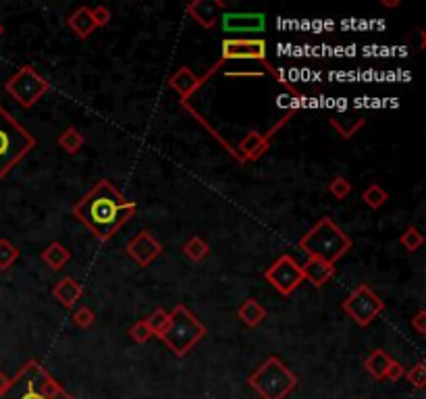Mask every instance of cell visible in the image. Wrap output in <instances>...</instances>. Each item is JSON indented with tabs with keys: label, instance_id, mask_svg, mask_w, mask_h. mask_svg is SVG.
<instances>
[{
	"label": "cell",
	"instance_id": "3",
	"mask_svg": "<svg viewBox=\"0 0 426 399\" xmlns=\"http://www.w3.org/2000/svg\"><path fill=\"white\" fill-rule=\"evenodd\" d=\"M297 245L308 256L320 258L329 265H337L351 250L353 241L331 216H322L314 227H310L308 233L299 238Z\"/></svg>",
	"mask_w": 426,
	"mask_h": 399
},
{
	"label": "cell",
	"instance_id": "32",
	"mask_svg": "<svg viewBox=\"0 0 426 399\" xmlns=\"http://www.w3.org/2000/svg\"><path fill=\"white\" fill-rule=\"evenodd\" d=\"M129 337L134 339L135 344H148V341L152 339V331L148 329L146 320L142 319L132 324V329H129Z\"/></svg>",
	"mask_w": 426,
	"mask_h": 399
},
{
	"label": "cell",
	"instance_id": "25",
	"mask_svg": "<svg viewBox=\"0 0 426 399\" xmlns=\"http://www.w3.org/2000/svg\"><path fill=\"white\" fill-rule=\"evenodd\" d=\"M387 200H389L387 189H385L383 186H378V183H371V186L362 191V202H364L371 211H378V208H383V206L387 204Z\"/></svg>",
	"mask_w": 426,
	"mask_h": 399
},
{
	"label": "cell",
	"instance_id": "11",
	"mask_svg": "<svg viewBox=\"0 0 426 399\" xmlns=\"http://www.w3.org/2000/svg\"><path fill=\"white\" fill-rule=\"evenodd\" d=\"M125 254L134 260L137 266H150L160 254H162V243H160L148 229L135 233L125 245Z\"/></svg>",
	"mask_w": 426,
	"mask_h": 399
},
{
	"label": "cell",
	"instance_id": "31",
	"mask_svg": "<svg viewBox=\"0 0 426 399\" xmlns=\"http://www.w3.org/2000/svg\"><path fill=\"white\" fill-rule=\"evenodd\" d=\"M73 324H75L78 329H92V326L96 324V314H94V310L87 308V306H80V308L73 312Z\"/></svg>",
	"mask_w": 426,
	"mask_h": 399
},
{
	"label": "cell",
	"instance_id": "29",
	"mask_svg": "<svg viewBox=\"0 0 426 399\" xmlns=\"http://www.w3.org/2000/svg\"><path fill=\"white\" fill-rule=\"evenodd\" d=\"M329 193L335 198V200H346L347 196L351 193V189H353V186H351V181L347 179V177H344V175H335L333 179H331V183H329Z\"/></svg>",
	"mask_w": 426,
	"mask_h": 399
},
{
	"label": "cell",
	"instance_id": "15",
	"mask_svg": "<svg viewBox=\"0 0 426 399\" xmlns=\"http://www.w3.org/2000/svg\"><path fill=\"white\" fill-rule=\"evenodd\" d=\"M275 135V132L260 133V132H250L240 144H238V159L241 162H254L260 156L267 154V150L270 148V137Z\"/></svg>",
	"mask_w": 426,
	"mask_h": 399
},
{
	"label": "cell",
	"instance_id": "28",
	"mask_svg": "<svg viewBox=\"0 0 426 399\" xmlns=\"http://www.w3.org/2000/svg\"><path fill=\"white\" fill-rule=\"evenodd\" d=\"M144 320H146L148 329L152 331V337L159 339L160 335H162V331H164L166 324H169V312H166L164 308H156V310H152Z\"/></svg>",
	"mask_w": 426,
	"mask_h": 399
},
{
	"label": "cell",
	"instance_id": "30",
	"mask_svg": "<svg viewBox=\"0 0 426 399\" xmlns=\"http://www.w3.org/2000/svg\"><path fill=\"white\" fill-rule=\"evenodd\" d=\"M405 381L414 387V389H425L426 387V366L425 362H416L410 371H405Z\"/></svg>",
	"mask_w": 426,
	"mask_h": 399
},
{
	"label": "cell",
	"instance_id": "27",
	"mask_svg": "<svg viewBox=\"0 0 426 399\" xmlns=\"http://www.w3.org/2000/svg\"><path fill=\"white\" fill-rule=\"evenodd\" d=\"M400 243L405 252L412 254V252H416V250H420L425 245V235H422V231L418 227H408L400 235Z\"/></svg>",
	"mask_w": 426,
	"mask_h": 399
},
{
	"label": "cell",
	"instance_id": "37",
	"mask_svg": "<svg viewBox=\"0 0 426 399\" xmlns=\"http://www.w3.org/2000/svg\"><path fill=\"white\" fill-rule=\"evenodd\" d=\"M383 4H385V6H400L401 2L400 0H393V2H383Z\"/></svg>",
	"mask_w": 426,
	"mask_h": 399
},
{
	"label": "cell",
	"instance_id": "20",
	"mask_svg": "<svg viewBox=\"0 0 426 399\" xmlns=\"http://www.w3.org/2000/svg\"><path fill=\"white\" fill-rule=\"evenodd\" d=\"M238 319H240L245 326L256 329V326H260V324L265 322V319H267V308H265L258 299L247 297L240 308H238Z\"/></svg>",
	"mask_w": 426,
	"mask_h": 399
},
{
	"label": "cell",
	"instance_id": "9",
	"mask_svg": "<svg viewBox=\"0 0 426 399\" xmlns=\"http://www.w3.org/2000/svg\"><path fill=\"white\" fill-rule=\"evenodd\" d=\"M341 310L346 312L349 319L353 320L358 326L366 329L373 320H376L383 310H385V299L371 289V285L360 283L353 287V292L347 295L341 302Z\"/></svg>",
	"mask_w": 426,
	"mask_h": 399
},
{
	"label": "cell",
	"instance_id": "34",
	"mask_svg": "<svg viewBox=\"0 0 426 399\" xmlns=\"http://www.w3.org/2000/svg\"><path fill=\"white\" fill-rule=\"evenodd\" d=\"M410 326L416 331V335L425 337L426 335V310L425 308H422V310H418V312L412 316V320H410Z\"/></svg>",
	"mask_w": 426,
	"mask_h": 399
},
{
	"label": "cell",
	"instance_id": "14",
	"mask_svg": "<svg viewBox=\"0 0 426 399\" xmlns=\"http://www.w3.org/2000/svg\"><path fill=\"white\" fill-rule=\"evenodd\" d=\"M227 9H229V4L220 2V0H193L186 6L187 15L204 29H213L218 21L216 11H227Z\"/></svg>",
	"mask_w": 426,
	"mask_h": 399
},
{
	"label": "cell",
	"instance_id": "10",
	"mask_svg": "<svg viewBox=\"0 0 426 399\" xmlns=\"http://www.w3.org/2000/svg\"><path fill=\"white\" fill-rule=\"evenodd\" d=\"M265 279L281 295L287 297L304 283L302 265H297L295 258H292L289 254H283L265 270Z\"/></svg>",
	"mask_w": 426,
	"mask_h": 399
},
{
	"label": "cell",
	"instance_id": "26",
	"mask_svg": "<svg viewBox=\"0 0 426 399\" xmlns=\"http://www.w3.org/2000/svg\"><path fill=\"white\" fill-rule=\"evenodd\" d=\"M19 256H21V252H19V248L13 241H9L6 238H0V272H6L11 266L19 260Z\"/></svg>",
	"mask_w": 426,
	"mask_h": 399
},
{
	"label": "cell",
	"instance_id": "24",
	"mask_svg": "<svg viewBox=\"0 0 426 399\" xmlns=\"http://www.w3.org/2000/svg\"><path fill=\"white\" fill-rule=\"evenodd\" d=\"M181 250H183V256H186L187 260H191V262H202V260H206L208 254H211V245L202 240L200 235L189 238V240L183 243Z\"/></svg>",
	"mask_w": 426,
	"mask_h": 399
},
{
	"label": "cell",
	"instance_id": "2",
	"mask_svg": "<svg viewBox=\"0 0 426 399\" xmlns=\"http://www.w3.org/2000/svg\"><path fill=\"white\" fill-rule=\"evenodd\" d=\"M0 399H78L71 395L40 360H27L0 393Z\"/></svg>",
	"mask_w": 426,
	"mask_h": 399
},
{
	"label": "cell",
	"instance_id": "4",
	"mask_svg": "<svg viewBox=\"0 0 426 399\" xmlns=\"http://www.w3.org/2000/svg\"><path fill=\"white\" fill-rule=\"evenodd\" d=\"M204 337H206L204 322L198 319L186 304H179L169 312V324L159 339L177 358H186Z\"/></svg>",
	"mask_w": 426,
	"mask_h": 399
},
{
	"label": "cell",
	"instance_id": "22",
	"mask_svg": "<svg viewBox=\"0 0 426 399\" xmlns=\"http://www.w3.org/2000/svg\"><path fill=\"white\" fill-rule=\"evenodd\" d=\"M56 144H58V148H60L65 154L73 156V154H78L81 148L85 146V135H83L78 127L69 125V127H65L63 133L56 137Z\"/></svg>",
	"mask_w": 426,
	"mask_h": 399
},
{
	"label": "cell",
	"instance_id": "17",
	"mask_svg": "<svg viewBox=\"0 0 426 399\" xmlns=\"http://www.w3.org/2000/svg\"><path fill=\"white\" fill-rule=\"evenodd\" d=\"M302 275H304V281L312 283L319 289L337 275V268H335V265H329V262H324L320 258L308 256V260L302 265Z\"/></svg>",
	"mask_w": 426,
	"mask_h": 399
},
{
	"label": "cell",
	"instance_id": "33",
	"mask_svg": "<svg viewBox=\"0 0 426 399\" xmlns=\"http://www.w3.org/2000/svg\"><path fill=\"white\" fill-rule=\"evenodd\" d=\"M92 17H94V23L96 27H105L110 23V19H112V13H110V9L105 6V4H98V6H94L92 9Z\"/></svg>",
	"mask_w": 426,
	"mask_h": 399
},
{
	"label": "cell",
	"instance_id": "6",
	"mask_svg": "<svg viewBox=\"0 0 426 399\" xmlns=\"http://www.w3.org/2000/svg\"><path fill=\"white\" fill-rule=\"evenodd\" d=\"M297 383H299L297 374L279 356H268L247 376L250 389L256 395H260V399H285L297 387Z\"/></svg>",
	"mask_w": 426,
	"mask_h": 399
},
{
	"label": "cell",
	"instance_id": "38",
	"mask_svg": "<svg viewBox=\"0 0 426 399\" xmlns=\"http://www.w3.org/2000/svg\"><path fill=\"white\" fill-rule=\"evenodd\" d=\"M2 33H4V26L0 23V38H2Z\"/></svg>",
	"mask_w": 426,
	"mask_h": 399
},
{
	"label": "cell",
	"instance_id": "8",
	"mask_svg": "<svg viewBox=\"0 0 426 399\" xmlns=\"http://www.w3.org/2000/svg\"><path fill=\"white\" fill-rule=\"evenodd\" d=\"M220 50H223L220 53L223 63H227V60H258L268 73H272V78H277L292 94H295L292 85L283 80V75L275 67H270V63L267 60V42L262 38H225L220 44Z\"/></svg>",
	"mask_w": 426,
	"mask_h": 399
},
{
	"label": "cell",
	"instance_id": "18",
	"mask_svg": "<svg viewBox=\"0 0 426 399\" xmlns=\"http://www.w3.org/2000/svg\"><path fill=\"white\" fill-rule=\"evenodd\" d=\"M53 297L63 308L71 310V308L78 306V302L83 297V285L78 279H73L71 275H67L53 287Z\"/></svg>",
	"mask_w": 426,
	"mask_h": 399
},
{
	"label": "cell",
	"instance_id": "19",
	"mask_svg": "<svg viewBox=\"0 0 426 399\" xmlns=\"http://www.w3.org/2000/svg\"><path fill=\"white\" fill-rule=\"evenodd\" d=\"M67 27L75 33V38L80 40H87L98 27L94 23V17H92V9L90 6H80L75 9L69 17H67Z\"/></svg>",
	"mask_w": 426,
	"mask_h": 399
},
{
	"label": "cell",
	"instance_id": "13",
	"mask_svg": "<svg viewBox=\"0 0 426 399\" xmlns=\"http://www.w3.org/2000/svg\"><path fill=\"white\" fill-rule=\"evenodd\" d=\"M220 19L225 33H262L267 27L262 13H225Z\"/></svg>",
	"mask_w": 426,
	"mask_h": 399
},
{
	"label": "cell",
	"instance_id": "23",
	"mask_svg": "<svg viewBox=\"0 0 426 399\" xmlns=\"http://www.w3.org/2000/svg\"><path fill=\"white\" fill-rule=\"evenodd\" d=\"M391 360L393 358L385 349H374L373 353L364 360V368L376 381H385V374H387V368H389Z\"/></svg>",
	"mask_w": 426,
	"mask_h": 399
},
{
	"label": "cell",
	"instance_id": "5",
	"mask_svg": "<svg viewBox=\"0 0 426 399\" xmlns=\"http://www.w3.org/2000/svg\"><path fill=\"white\" fill-rule=\"evenodd\" d=\"M38 139L0 105V181L36 148Z\"/></svg>",
	"mask_w": 426,
	"mask_h": 399
},
{
	"label": "cell",
	"instance_id": "16",
	"mask_svg": "<svg viewBox=\"0 0 426 399\" xmlns=\"http://www.w3.org/2000/svg\"><path fill=\"white\" fill-rule=\"evenodd\" d=\"M329 125L339 133L344 139H351L356 133L366 125V117L356 110H346V112H333L329 115Z\"/></svg>",
	"mask_w": 426,
	"mask_h": 399
},
{
	"label": "cell",
	"instance_id": "12",
	"mask_svg": "<svg viewBox=\"0 0 426 399\" xmlns=\"http://www.w3.org/2000/svg\"><path fill=\"white\" fill-rule=\"evenodd\" d=\"M223 65H225V63H223V60H218L213 69H211L206 75H202V78H200V75H196V73H193L189 67H181L179 71H175V73L169 78V87H171L173 92H177V94H179L181 102H187V100H189V98H191V96H193V94H196V92H198V90L204 85V83H206V81L213 78L214 73H216V71H218Z\"/></svg>",
	"mask_w": 426,
	"mask_h": 399
},
{
	"label": "cell",
	"instance_id": "1",
	"mask_svg": "<svg viewBox=\"0 0 426 399\" xmlns=\"http://www.w3.org/2000/svg\"><path fill=\"white\" fill-rule=\"evenodd\" d=\"M137 213V204L127 200L108 179L96 181L94 187L73 204L71 214L83 223L96 240L108 241Z\"/></svg>",
	"mask_w": 426,
	"mask_h": 399
},
{
	"label": "cell",
	"instance_id": "21",
	"mask_svg": "<svg viewBox=\"0 0 426 399\" xmlns=\"http://www.w3.org/2000/svg\"><path fill=\"white\" fill-rule=\"evenodd\" d=\"M40 258L50 270H60L71 262V250L67 245H63L60 241H50Z\"/></svg>",
	"mask_w": 426,
	"mask_h": 399
},
{
	"label": "cell",
	"instance_id": "35",
	"mask_svg": "<svg viewBox=\"0 0 426 399\" xmlns=\"http://www.w3.org/2000/svg\"><path fill=\"white\" fill-rule=\"evenodd\" d=\"M405 374V366L398 362V360H391L389 368H387V374H385V381H391V383H398L400 378H403Z\"/></svg>",
	"mask_w": 426,
	"mask_h": 399
},
{
	"label": "cell",
	"instance_id": "7",
	"mask_svg": "<svg viewBox=\"0 0 426 399\" xmlns=\"http://www.w3.org/2000/svg\"><path fill=\"white\" fill-rule=\"evenodd\" d=\"M4 92L21 108H33L50 92V83L31 65H23L6 80Z\"/></svg>",
	"mask_w": 426,
	"mask_h": 399
},
{
	"label": "cell",
	"instance_id": "36",
	"mask_svg": "<svg viewBox=\"0 0 426 399\" xmlns=\"http://www.w3.org/2000/svg\"><path fill=\"white\" fill-rule=\"evenodd\" d=\"M9 383H11V376L0 371V393H2V391H4V389L9 387Z\"/></svg>",
	"mask_w": 426,
	"mask_h": 399
}]
</instances>
